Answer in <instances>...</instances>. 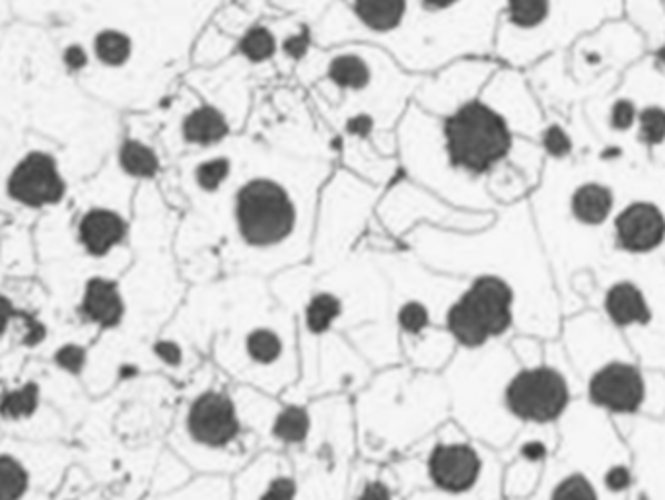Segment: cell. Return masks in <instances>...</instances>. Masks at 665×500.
<instances>
[{"mask_svg":"<svg viewBox=\"0 0 665 500\" xmlns=\"http://www.w3.org/2000/svg\"><path fill=\"white\" fill-rule=\"evenodd\" d=\"M337 168L335 141L296 80L257 92L242 133L175 160L158 183L179 213L185 283L271 279L306 263L319 195Z\"/></svg>","mask_w":665,"mask_h":500,"instance_id":"6da1fadb","label":"cell"},{"mask_svg":"<svg viewBox=\"0 0 665 500\" xmlns=\"http://www.w3.org/2000/svg\"><path fill=\"white\" fill-rule=\"evenodd\" d=\"M123 113L92 98L53 37L14 20L0 34V209L47 215L104 168Z\"/></svg>","mask_w":665,"mask_h":500,"instance_id":"7a4b0ae2","label":"cell"},{"mask_svg":"<svg viewBox=\"0 0 665 500\" xmlns=\"http://www.w3.org/2000/svg\"><path fill=\"white\" fill-rule=\"evenodd\" d=\"M397 164L399 174L457 209L496 213L529 199L545 154L483 88L446 115L411 104L397 127Z\"/></svg>","mask_w":665,"mask_h":500,"instance_id":"3957f363","label":"cell"},{"mask_svg":"<svg viewBox=\"0 0 665 500\" xmlns=\"http://www.w3.org/2000/svg\"><path fill=\"white\" fill-rule=\"evenodd\" d=\"M420 78L382 47L360 41L314 45L294 74L335 141L339 166L378 187L399 176L397 127Z\"/></svg>","mask_w":665,"mask_h":500,"instance_id":"277c9868","label":"cell"},{"mask_svg":"<svg viewBox=\"0 0 665 500\" xmlns=\"http://www.w3.org/2000/svg\"><path fill=\"white\" fill-rule=\"evenodd\" d=\"M168 329L236 386L284 395L300 380L296 318L269 279L226 275L189 286Z\"/></svg>","mask_w":665,"mask_h":500,"instance_id":"5b68a950","label":"cell"},{"mask_svg":"<svg viewBox=\"0 0 665 500\" xmlns=\"http://www.w3.org/2000/svg\"><path fill=\"white\" fill-rule=\"evenodd\" d=\"M506 0H335L314 24L319 47L370 43L426 76L469 57L494 59Z\"/></svg>","mask_w":665,"mask_h":500,"instance_id":"8992f818","label":"cell"},{"mask_svg":"<svg viewBox=\"0 0 665 500\" xmlns=\"http://www.w3.org/2000/svg\"><path fill=\"white\" fill-rule=\"evenodd\" d=\"M401 244L438 273L459 279L490 273L506 279L520 298L518 331L547 341L559 337L564 306L527 201L498 209L483 230L419 226Z\"/></svg>","mask_w":665,"mask_h":500,"instance_id":"52a82bcc","label":"cell"},{"mask_svg":"<svg viewBox=\"0 0 665 500\" xmlns=\"http://www.w3.org/2000/svg\"><path fill=\"white\" fill-rule=\"evenodd\" d=\"M269 286L296 318L300 374L312 366L325 337L389 322V281L376 255L366 248L317 275L306 263L280 271L269 279Z\"/></svg>","mask_w":665,"mask_h":500,"instance_id":"ba28073f","label":"cell"},{"mask_svg":"<svg viewBox=\"0 0 665 500\" xmlns=\"http://www.w3.org/2000/svg\"><path fill=\"white\" fill-rule=\"evenodd\" d=\"M314 45V24L271 0H222L193 45L191 69L226 63L263 90L292 82Z\"/></svg>","mask_w":665,"mask_h":500,"instance_id":"9c48e42d","label":"cell"},{"mask_svg":"<svg viewBox=\"0 0 665 500\" xmlns=\"http://www.w3.org/2000/svg\"><path fill=\"white\" fill-rule=\"evenodd\" d=\"M350 403L358 456L380 464L397 462L450 421L442 374L405 362L374 370Z\"/></svg>","mask_w":665,"mask_h":500,"instance_id":"30bf717a","label":"cell"},{"mask_svg":"<svg viewBox=\"0 0 665 500\" xmlns=\"http://www.w3.org/2000/svg\"><path fill=\"white\" fill-rule=\"evenodd\" d=\"M170 450L195 475L226 477L238 473L259 452L255 434L240 415L234 384L209 358L185 382Z\"/></svg>","mask_w":665,"mask_h":500,"instance_id":"8fae6325","label":"cell"},{"mask_svg":"<svg viewBox=\"0 0 665 500\" xmlns=\"http://www.w3.org/2000/svg\"><path fill=\"white\" fill-rule=\"evenodd\" d=\"M372 253L391 288L389 322L397 335L401 362L415 370L442 374L459 351L444 327V314L465 279L426 267L405 246Z\"/></svg>","mask_w":665,"mask_h":500,"instance_id":"7c38bea8","label":"cell"},{"mask_svg":"<svg viewBox=\"0 0 665 500\" xmlns=\"http://www.w3.org/2000/svg\"><path fill=\"white\" fill-rule=\"evenodd\" d=\"M403 500H500V452L446 421L391 464Z\"/></svg>","mask_w":665,"mask_h":500,"instance_id":"4fadbf2b","label":"cell"},{"mask_svg":"<svg viewBox=\"0 0 665 500\" xmlns=\"http://www.w3.org/2000/svg\"><path fill=\"white\" fill-rule=\"evenodd\" d=\"M516 366L504 341L473 351L459 349L442 372L450 393V419L498 452L520 432L502 409V388Z\"/></svg>","mask_w":665,"mask_h":500,"instance_id":"5bb4252c","label":"cell"},{"mask_svg":"<svg viewBox=\"0 0 665 500\" xmlns=\"http://www.w3.org/2000/svg\"><path fill=\"white\" fill-rule=\"evenodd\" d=\"M384 187L337 168L321 189L310 259L312 273H323L347 261L360 248L374 224L376 205Z\"/></svg>","mask_w":665,"mask_h":500,"instance_id":"9a60e30c","label":"cell"},{"mask_svg":"<svg viewBox=\"0 0 665 500\" xmlns=\"http://www.w3.org/2000/svg\"><path fill=\"white\" fill-rule=\"evenodd\" d=\"M578 380L582 399L613 421L665 415V374L642 366L627 341L592 360Z\"/></svg>","mask_w":665,"mask_h":500,"instance_id":"2e32d148","label":"cell"},{"mask_svg":"<svg viewBox=\"0 0 665 500\" xmlns=\"http://www.w3.org/2000/svg\"><path fill=\"white\" fill-rule=\"evenodd\" d=\"M582 384L570 368L559 339L547 341V360L537 366H516L502 388V409L510 423L524 427L559 425Z\"/></svg>","mask_w":665,"mask_h":500,"instance_id":"e0dca14e","label":"cell"},{"mask_svg":"<svg viewBox=\"0 0 665 500\" xmlns=\"http://www.w3.org/2000/svg\"><path fill=\"white\" fill-rule=\"evenodd\" d=\"M605 248L630 261L665 253V166L644 160L632 166L623 201L613 216Z\"/></svg>","mask_w":665,"mask_h":500,"instance_id":"ac0fdd59","label":"cell"},{"mask_svg":"<svg viewBox=\"0 0 665 500\" xmlns=\"http://www.w3.org/2000/svg\"><path fill=\"white\" fill-rule=\"evenodd\" d=\"M520 298L506 279L481 273L465 285L444 314V327L459 349H483L508 341L518 331Z\"/></svg>","mask_w":665,"mask_h":500,"instance_id":"d6986e66","label":"cell"},{"mask_svg":"<svg viewBox=\"0 0 665 500\" xmlns=\"http://www.w3.org/2000/svg\"><path fill=\"white\" fill-rule=\"evenodd\" d=\"M146 113L170 166L187 154L205 152L240 133L226 111L210 104L183 80Z\"/></svg>","mask_w":665,"mask_h":500,"instance_id":"ffe728a7","label":"cell"},{"mask_svg":"<svg viewBox=\"0 0 665 500\" xmlns=\"http://www.w3.org/2000/svg\"><path fill=\"white\" fill-rule=\"evenodd\" d=\"M374 220L387 236L403 242L419 226L448 232H477L489 226L494 213L457 209L417 181L399 174L382 189Z\"/></svg>","mask_w":665,"mask_h":500,"instance_id":"44dd1931","label":"cell"},{"mask_svg":"<svg viewBox=\"0 0 665 500\" xmlns=\"http://www.w3.org/2000/svg\"><path fill=\"white\" fill-rule=\"evenodd\" d=\"M374 374L370 362L358 353L349 337L339 333L325 337L315 351L312 366L300 374L296 386L280 397L308 401L329 395L352 397Z\"/></svg>","mask_w":665,"mask_h":500,"instance_id":"7402d4cb","label":"cell"},{"mask_svg":"<svg viewBox=\"0 0 665 500\" xmlns=\"http://www.w3.org/2000/svg\"><path fill=\"white\" fill-rule=\"evenodd\" d=\"M559 446V429L524 427L512 442L500 450L502 458V499L531 500L555 458Z\"/></svg>","mask_w":665,"mask_h":500,"instance_id":"603a6c76","label":"cell"},{"mask_svg":"<svg viewBox=\"0 0 665 500\" xmlns=\"http://www.w3.org/2000/svg\"><path fill=\"white\" fill-rule=\"evenodd\" d=\"M500 67L496 59H459L420 78L413 104L432 115H446L475 100Z\"/></svg>","mask_w":665,"mask_h":500,"instance_id":"cb8c5ba5","label":"cell"},{"mask_svg":"<svg viewBox=\"0 0 665 500\" xmlns=\"http://www.w3.org/2000/svg\"><path fill=\"white\" fill-rule=\"evenodd\" d=\"M230 481L232 500H312L294 462L273 450H259Z\"/></svg>","mask_w":665,"mask_h":500,"instance_id":"d4e9b609","label":"cell"},{"mask_svg":"<svg viewBox=\"0 0 665 500\" xmlns=\"http://www.w3.org/2000/svg\"><path fill=\"white\" fill-rule=\"evenodd\" d=\"M597 312L623 335L630 329H644L656 320L650 290L632 275H619L603 286Z\"/></svg>","mask_w":665,"mask_h":500,"instance_id":"484cf974","label":"cell"},{"mask_svg":"<svg viewBox=\"0 0 665 500\" xmlns=\"http://www.w3.org/2000/svg\"><path fill=\"white\" fill-rule=\"evenodd\" d=\"M80 308L100 327H117L127 316V294L115 275H94L84 283Z\"/></svg>","mask_w":665,"mask_h":500,"instance_id":"4316f807","label":"cell"},{"mask_svg":"<svg viewBox=\"0 0 665 500\" xmlns=\"http://www.w3.org/2000/svg\"><path fill=\"white\" fill-rule=\"evenodd\" d=\"M345 500H403L391 464L356 458L350 465Z\"/></svg>","mask_w":665,"mask_h":500,"instance_id":"83f0119b","label":"cell"},{"mask_svg":"<svg viewBox=\"0 0 665 500\" xmlns=\"http://www.w3.org/2000/svg\"><path fill=\"white\" fill-rule=\"evenodd\" d=\"M621 18L646 41L648 51L665 41V0H623Z\"/></svg>","mask_w":665,"mask_h":500,"instance_id":"f1b7e54d","label":"cell"},{"mask_svg":"<svg viewBox=\"0 0 665 500\" xmlns=\"http://www.w3.org/2000/svg\"><path fill=\"white\" fill-rule=\"evenodd\" d=\"M154 500H232V481L226 475H193L185 485Z\"/></svg>","mask_w":665,"mask_h":500,"instance_id":"f546056e","label":"cell"},{"mask_svg":"<svg viewBox=\"0 0 665 500\" xmlns=\"http://www.w3.org/2000/svg\"><path fill=\"white\" fill-rule=\"evenodd\" d=\"M28 471L12 456L0 454V500H20L28 491Z\"/></svg>","mask_w":665,"mask_h":500,"instance_id":"4dcf8cb0","label":"cell"},{"mask_svg":"<svg viewBox=\"0 0 665 500\" xmlns=\"http://www.w3.org/2000/svg\"><path fill=\"white\" fill-rule=\"evenodd\" d=\"M506 345L520 366H537L547 360V339L539 335L516 331Z\"/></svg>","mask_w":665,"mask_h":500,"instance_id":"1f68e13d","label":"cell"},{"mask_svg":"<svg viewBox=\"0 0 665 500\" xmlns=\"http://www.w3.org/2000/svg\"><path fill=\"white\" fill-rule=\"evenodd\" d=\"M39 405V388L35 384H24L16 390L0 395V415L8 419L30 417Z\"/></svg>","mask_w":665,"mask_h":500,"instance_id":"d6a6232c","label":"cell"},{"mask_svg":"<svg viewBox=\"0 0 665 500\" xmlns=\"http://www.w3.org/2000/svg\"><path fill=\"white\" fill-rule=\"evenodd\" d=\"M55 360H57V364H59L63 370L76 374V372H80L82 366L86 364V353H84V349L78 347V345H65L63 349L57 351Z\"/></svg>","mask_w":665,"mask_h":500,"instance_id":"836d02e7","label":"cell"},{"mask_svg":"<svg viewBox=\"0 0 665 500\" xmlns=\"http://www.w3.org/2000/svg\"><path fill=\"white\" fill-rule=\"evenodd\" d=\"M16 318V308L12 300L4 294H0V335L10 327V323Z\"/></svg>","mask_w":665,"mask_h":500,"instance_id":"e575fe53","label":"cell"},{"mask_svg":"<svg viewBox=\"0 0 665 500\" xmlns=\"http://www.w3.org/2000/svg\"><path fill=\"white\" fill-rule=\"evenodd\" d=\"M14 22L12 0H0V34Z\"/></svg>","mask_w":665,"mask_h":500,"instance_id":"d590c367","label":"cell"},{"mask_svg":"<svg viewBox=\"0 0 665 500\" xmlns=\"http://www.w3.org/2000/svg\"><path fill=\"white\" fill-rule=\"evenodd\" d=\"M331 2H335V0H327V4H329V6H331ZM329 6H327V8H329Z\"/></svg>","mask_w":665,"mask_h":500,"instance_id":"8d00e7d4","label":"cell"},{"mask_svg":"<svg viewBox=\"0 0 665 500\" xmlns=\"http://www.w3.org/2000/svg\"><path fill=\"white\" fill-rule=\"evenodd\" d=\"M500 500H506V499H500Z\"/></svg>","mask_w":665,"mask_h":500,"instance_id":"74e56055","label":"cell"}]
</instances>
